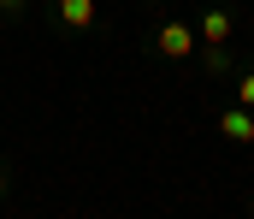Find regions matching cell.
<instances>
[{"label":"cell","mask_w":254,"mask_h":219,"mask_svg":"<svg viewBox=\"0 0 254 219\" xmlns=\"http://www.w3.org/2000/svg\"><path fill=\"white\" fill-rule=\"evenodd\" d=\"M0 12H6V18H18V12H24V0H0Z\"/></svg>","instance_id":"8992f818"},{"label":"cell","mask_w":254,"mask_h":219,"mask_svg":"<svg viewBox=\"0 0 254 219\" xmlns=\"http://www.w3.org/2000/svg\"><path fill=\"white\" fill-rule=\"evenodd\" d=\"M160 54L166 60H190L195 54V30L190 24H160Z\"/></svg>","instance_id":"6da1fadb"},{"label":"cell","mask_w":254,"mask_h":219,"mask_svg":"<svg viewBox=\"0 0 254 219\" xmlns=\"http://www.w3.org/2000/svg\"><path fill=\"white\" fill-rule=\"evenodd\" d=\"M195 36H201L207 48H225V42H231V12H201Z\"/></svg>","instance_id":"7a4b0ae2"},{"label":"cell","mask_w":254,"mask_h":219,"mask_svg":"<svg viewBox=\"0 0 254 219\" xmlns=\"http://www.w3.org/2000/svg\"><path fill=\"white\" fill-rule=\"evenodd\" d=\"M0 196H6V172H0Z\"/></svg>","instance_id":"52a82bcc"},{"label":"cell","mask_w":254,"mask_h":219,"mask_svg":"<svg viewBox=\"0 0 254 219\" xmlns=\"http://www.w3.org/2000/svg\"><path fill=\"white\" fill-rule=\"evenodd\" d=\"M219 131H225L231 143H254V113H243V107H237V113H225V119H219Z\"/></svg>","instance_id":"3957f363"},{"label":"cell","mask_w":254,"mask_h":219,"mask_svg":"<svg viewBox=\"0 0 254 219\" xmlns=\"http://www.w3.org/2000/svg\"><path fill=\"white\" fill-rule=\"evenodd\" d=\"M237 101H243V113H254V72L237 83Z\"/></svg>","instance_id":"5b68a950"},{"label":"cell","mask_w":254,"mask_h":219,"mask_svg":"<svg viewBox=\"0 0 254 219\" xmlns=\"http://www.w3.org/2000/svg\"><path fill=\"white\" fill-rule=\"evenodd\" d=\"M60 18L71 30H89V24H95V0H60Z\"/></svg>","instance_id":"277c9868"}]
</instances>
